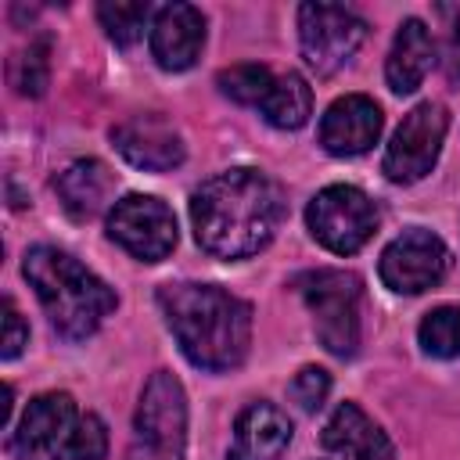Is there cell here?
Wrapping results in <instances>:
<instances>
[{
	"label": "cell",
	"instance_id": "10",
	"mask_svg": "<svg viewBox=\"0 0 460 460\" xmlns=\"http://www.w3.org/2000/svg\"><path fill=\"white\" fill-rule=\"evenodd\" d=\"M381 280L395 295H420L435 288L449 270V248L431 230H402L385 252H381Z\"/></svg>",
	"mask_w": 460,
	"mask_h": 460
},
{
	"label": "cell",
	"instance_id": "4",
	"mask_svg": "<svg viewBox=\"0 0 460 460\" xmlns=\"http://www.w3.org/2000/svg\"><path fill=\"white\" fill-rule=\"evenodd\" d=\"M187 453V395L169 370H155L140 392L126 460H183Z\"/></svg>",
	"mask_w": 460,
	"mask_h": 460
},
{
	"label": "cell",
	"instance_id": "1",
	"mask_svg": "<svg viewBox=\"0 0 460 460\" xmlns=\"http://www.w3.org/2000/svg\"><path fill=\"white\" fill-rule=\"evenodd\" d=\"M280 212V187L248 165L216 172L190 198L194 237L216 259H248L266 248Z\"/></svg>",
	"mask_w": 460,
	"mask_h": 460
},
{
	"label": "cell",
	"instance_id": "21",
	"mask_svg": "<svg viewBox=\"0 0 460 460\" xmlns=\"http://www.w3.org/2000/svg\"><path fill=\"white\" fill-rule=\"evenodd\" d=\"M417 341L435 359L460 356V305H438V309H431L420 320V327H417Z\"/></svg>",
	"mask_w": 460,
	"mask_h": 460
},
{
	"label": "cell",
	"instance_id": "20",
	"mask_svg": "<svg viewBox=\"0 0 460 460\" xmlns=\"http://www.w3.org/2000/svg\"><path fill=\"white\" fill-rule=\"evenodd\" d=\"M219 90L237 101V104H252V108H262L273 83H277V72L266 68V65H234V68H223L216 75Z\"/></svg>",
	"mask_w": 460,
	"mask_h": 460
},
{
	"label": "cell",
	"instance_id": "23",
	"mask_svg": "<svg viewBox=\"0 0 460 460\" xmlns=\"http://www.w3.org/2000/svg\"><path fill=\"white\" fill-rule=\"evenodd\" d=\"M7 79L22 97H40L50 79V61H47V43H29L18 50L7 65Z\"/></svg>",
	"mask_w": 460,
	"mask_h": 460
},
{
	"label": "cell",
	"instance_id": "2",
	"mask_svg": "<svg viewBox=\"0 0 460 460\" xmlns=\"http://www.w3.org/2000/svg\"><path fill=\"white\" fill-rule=\"evenodd\" d=\"M158 305L183 356L201 370H234L248 356L252 305L216 284H165Z\"/></svg>",
	"mask_w": 460,
	"mask_h": 460
},
{
	"label": "cell",
	"instance_id": "19",
	"mask_svg": "<svg viewBox=\"0 0 460 460\" xmlns=\"http://www.w3.org/2000/svg\"><path fill=\"white\" fill-rule=\"evenodd\" d=\"M259 111L277 129H298V126H305V119L313 111V90L298 72H284V75H277V83Z\"/></svg>",
	"mask_w": 460,
	"mask_h": 460
},
{
	"label": "cell",
	"instance_id": "24",
	"mask_svg": "<svg viewBox=\"0 0 460 460\" xmlns=\"http://www.w3.org/2000/svg\"><path fill=\"white\" fill-rule=\"evenodd\" d=\"M108 456V428L97 413L79 417L72 438L65 442V449L54 460H104Z\"/></svg>",
	"mask_w": 460,
	"mask_h": 460
},
{
	"label": "cell",
	"instance_id": "16",
	"mask_svg": "<svg viewBox=\"0 0 460 460\" xmlns=\"http://www.w3.org/2000/svg\"><path fill=\"white\" fill-rule=\"evenodd\" d=\"M323 446L331 453H338L341 460H392V438L356 406V402H341L327 428H323Z\"/></svg>",
	"mask_w": 460,
	"mask_h": 460
},
{
	"label": "cell",
	"instance_id": "6",
	"mask_svg": "<svg viewBox=\"0 0 460 460\" xmlns=\"http://www.w3.org/2000/svg\"><path fill=\"white\" fill-rule=\"evenodd\" d=\"M377 205L352 183H331L323 187L309 208H305V223L309 234L334 255H352L359 252L374 230H377Z\"/></svg>",
	"mask_w": 460,
	"mask_h": 460
},
{
	"label": "cell",
	"instance_id": "26",
	"mask_svg": "<svg viewBox=\"0 0 460 460\" xmlns=\"http://www.w3.org/2000/svg\"><path fill=\"white\" fill-rule=\"evenodd\" d=\"M25 341H29V327H25L22 313L14 309V302L4 298V341H0L4 349H0V356H4V359H14Z\"/></svg>",
	"mask_w": 460,
	"mask_h": 460
},
{
	"label": "cell",
	"instance_id": "25",
	"mask_svg": "<svg viewBox=\"0 0 460 460\" xmlns=\"http://www.w3.org/2000/svg\"><path fill=\"white\" fill-rule=\"evenodd\" d=\"M327 392H331V374H327L323 367H302V370L295 374V381H291V399H295L305 413L320 410L323 399H327Z\"/></svg>",
	"mask_w": 460,
	"mask_h": 460
},
{
	"label": "cell",
	"instance_id": "8",
	"mask_svg": "<svg viewBox=\"0 0 460 460\" xmlns=\"http://www.w3.org/2000/svg\"><path fill=\"white\" fill-rule=\"evenodd\" d=\"M449 129V115L442 104L424 101L417 108H410L399 122V129L392 133V144L385 147V176L392 183H413L420 176H428L438 162L442 140Z\"/></svg>",
	"mask_w": 460,
	"mask_h": 460
},
{
	"label": "cell",
	"instance_id": "17",
	"mask_svg": "<svg viewBox=\"0 0 460 460\" xmlns=\"http://www.w3.org/2000/svg\"><path fill=\"white\" fill-rule=\"evenodd\" d=\"M431 65H435V40H431L428 25L420 18H406L395 32V43H392L388 65H385L388 90L413 93L424 83V75L431 72Z\"/></svg>",
	"mask_w": 460,
	"mask_h": 460
},
{
	"label": "cell",
	"instance_id": "11",
	"mask_svg": "<svg viewBox=\"0 0 460 460\" xmlns=\"http://www.w3.org/2000/svg\"><path fill=\"white\" fill-rule=\"evenodd\" d=\"M75 424H79L75 399L68 392H43L25 406L11 449L22 460H54L72 438Z\"/></svg>",
	"mask_w": 460,
	"mask_h": 460
},
{
	"label": "cell",
	"instance_id": "3",
	"mask_svg": "<svg viewBox=\"0 0 460 460\" xmlns=\"http://www.w3.org/2000/svg\"><path fill=\"white\" fill-rule=\"evenodd\" d=\"M25 280L32 284L40 305L47 309L50 327L68 341L90 338L115 309V291L97 273H90L75 255L50 244L29 248Z\"/></svg>",
	"mask_w": 460,
	"mask_h": 460
},
{
	"label": "cell",
	"instance_id": "13",
	"mask_svg": "<svg viewBox=\"0 0 460 460\" xmlns=\"http://www.w3.org/2000/svg\"><path fill=\"white\" fill-rule=\"evenodd\" d=\"M381 126H385L381 108L370 97L345 93V97H338L323 111V119H320V144H323V151L341 155V158L345 155H363V151H370L377 144Z\"/></svg>",
	"mask_w": 460,
	"mask_h": 460
},
{
	"label": "cell",
	"instance_id": "27",
	"mask_svg": "<svg viewBox=\"0 0 460 460\" xmlns=\"http://www.w3.org/2000/svg\"><path fill=\"white\" fill-rule=\"evenodd\" d=\"M446 72H449V79H460V7H456V18L449 22V36H446Z\"/></svg>",
	"mask_w": 460,
	"mask_h": 460
},
{
	"label": "cell",
	"instance_id": "22",
	"mask_svg": "<svg viewBox=\"0 0 460 460\" xmlns=\"http://www.w3.org/2000/svg\"><path fill=\"white\" fill-rule=\"evenodd\" d=\"M97 18L108 32V40H115L119 47H133L144 36V25L151 18V4L140 0H115V4H101Z\"/></svg>",
	"mask_w": 460,
	"mask_h": 460
},
{
	"label": "cell",
	"instance_id": "5",
	"mask_svg": "<svg viewBox=\"0 0 460 460\" xmlns=\"http://www.w3.org/2000/svg\"><path fill=\"white\" fill-rule=\"evenodd\" d=\"M313 313L316 338L334 356H352L359 345V298L363 284L349 270H309L295 280Z\"/></svg>",
	"mask_w": 460,
	"mask_h": 460
},
{
	"label": "cell",
	"instance_id": "18",
	"mask_svg": "<svg viewBox=\"0 0 460 460\" xmlns=\"http://www.w3.org/2000/svg\"><path fill=\"white\" fill-rule=\"evenodd\" d=\"M54 190L72 219H90L104 208L108 194L115 190V172L97 158H79L54 180Z\"/></svg>",
	"mask_w": 460,
	"mask_h": 460
},
{
	"label": "cell",
	"instance_id": "7",
	"mask_svg": "<svg viewBox=\"0 0 460 460\" xmlns=\"http://www.w3.org/2000/svg\"><path fill=\"white\" fill-rule=\"evenodd\" d=\"M367 40V22L338 4H302L298 7V43L302 58L316 75H334L352 61Z\"/></svg>",
	"mask_w": 460,
	"mask_h": 460
},
{
	"label": "cell",
	"instance_id": "15",
	"mask_svg": "<svg viewBox=\"0 0 460 460\" xmlns=\"http://www.w3.org/2000/svg\"><path fill=\"white\" fill-rule=\"evenodd\" d=\"M291 446V420L273 402H252L237 413L230 460H280Z\"/></svg>",
	"mask_w": 460,
	"mask_h": 460
},
{
	"label": "cell",
	"instance_id": "14",
	"mask_svg": "<svg viewBox=\"0 0 460 460\" xmlns=\"http://www.w3.org/2000/svg\"><path fill=\"white\" fill-rule=\"evenodd\" d=\"M205 18L190 4H165L151 22V54L165 72H183L201 58Z\"/></svg>",
	"mask_w": 460,
	"mask_h": 460
},
{
	"label": "cell",
	"instance_id": "12",
	"mask_svg": "<svg viewBox=\"0 0 460 460\" xmlns=\"http://www.w3.org/2000/svg\"><path fill=\"white\" fill-rule=\"evenodd\" d=\"M119 155L144 172H169L183 162V137L162 115H133L111 129Z\"/></svg>",
	"mask_w": 460,
	"mask_h": 460
},
{
	"label": "cell",
	"instance_id": "9",
	"mask_svg": "<svg viewBox=\"0 0 460 460\" xmlns=\"http://www.w3.org/2000/svg\"><path fill=\"white\" fill-rule=\"evenodd\" d=\"M108 237L140 262H162L176 248V216L155 194H126L108 212Z\"/></svg>",
	"mask_w": 460,
	"mask_h": 460
}]
</instances>
